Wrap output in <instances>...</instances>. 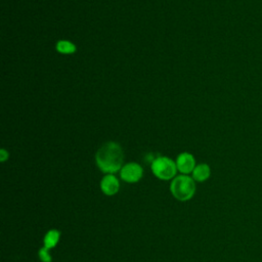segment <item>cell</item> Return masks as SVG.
<instances>
[{
  "instance_id": "3",
  "label": "cell",
  "mask_w": 262,
  "mask_h": 262,
  "mask_svg": "<svg viewBox=\"0 0 262 262\" xmlns=\"http://www.w3.org/2000/svg\"><path fill=\"white\" fill-rule=\"evenodd\" d=\"M151 168L154 175L162 180L172 179L177 171L176 162L168 157H158L154 159Z\"/></svg>"
},
{
  "instance_id": "6",
  "label": "cell",
  "mask_w": 262,
  "mask_h": 262,
  "mask_svg": "<svg viewBox=\"0 0 262 262\" xmlns=\"http://www.w3.org/2000/svg\"><path fill=\"white\" fill-rule=\"evenodd\" d=\"M120 183L113 174H107L101 181V190L107 196H114L119 192Z\"/></svg>"
},
{
  "instance_id": "5",
  "label": "cell",
  "mask_w": 262,
  "mask_h": 262,
  "mask_svg": "<svg viewBox=\"0 0 262 262\" xmlns=\"http://www.w3.org/2000/svg\"><path fill=\"white\" fill-rule=\"evenodd\" d=\"M176 166L177 170L180 171L182 174L186 175L193 173L194 169L196 168L195 157L190 153H181L176 159Z\"/></svg>"
},
{
  "instance_id": "4",
  "label": "cell",
  "mask_w": 262,
  "mask_h": 262,
  "mask_svg": "<svg viewBox=\"0 0 262 262\" xmlns=\"http://www.w3.org/2000/svg\"><path fill=\"white\" fill-rule=\"evenodd\" d=\"M120 175L125 182L135 183L141 179L143 175V169L139 164L135 162L128 163L122 167V169L120 170Z\"/></svg>"
},
{
  "instance_id": "2",
  "label": "cell",
  "mask_w": 262,
  "mask_h": 262,
  "mask_svg": "<svg viewBox=\"0 0 262 262\" xmlns=\"http://www.w3.org/2000/svg\"><path fill=\"white\" fill-rule=\"evenodd\" d=\"M170 191L173 197L178 201H189L196 193L195 179L185 174L179 175L172 180Z\"/></svg>"
},
{
  "instance_id": "11",
  "label": "cell",
  "mask_w": 262,
  "mask_h": 262,
  "mask_svg": "<svg viewBox=\"0 0 262 262\" xmlns=\"http://www.w3.org/2000/svg\"><path fill=\"white\" fill-rule=\"evenodd\" d=\"M8 156H9L8 152H6L4 148H2L1 151H0V161H1V162L6 161L8 159Z\"/></svg>"
},
{
  "instance_id": "1",
  "label": "cell",
  "mask_w": 262,
  "mask_h": 262,
  "mask_svg": "<svg viewBox=\"0 0 262 262\" xmlns=\"http://www.w3.org/2000/svg\"><path fill=\"white\" fill-rule=\"evenodd\" d=\"M123 161V148L115 141H108L104 143L96 155L98 167L106 174H114L121 170Z\"/></svg>"
},
{
  "instance_id": "10",
  "label": "cell",
  "mask_w": 262,
  "mask_h": 262,
  "mask_svg": "<svg viewBox=\"0 0 262 262\" xmlns=\"http://www.w3.org/2000/svg\"><path fill=\"white\" fill-rule=\"evenodd\" d=\"M38 256L42 262H51L52 261V258L49 254V249H47L45 247H43L39 250Z\"/></svg>"
},
{
  "instance_id": "8",
  "label": "cell",
  "mask_w": 262,
  "mask_h": 262,
  "mask_svg": "<svg viewBox=\"0 0 262 262\" xmlns=\"http://www.w3.org/2000/svg\"><path fill=\"white\" fill-rule=\"evenodd\" d=\"M60 238H61V233L59 231H57V230L48 231L46 233V235L44 236V240H43L44 247L49 249V250L54 248L59 243Z\"/></svg>"
},
{
  "instance_id": "9",
  "label": "cell",
  "mask_w": 262,
  "mask_h": 262,
  "mask_svg": "<svg viewBox=\"0 0 262 262\" xmlns=\"http://www.w3.org/2000/svg\"><path fill=\"white\" fill-rule=\"evenodd\" d=\"M57 50L62 54H73L77 51V47L69 40H60L55 45Z\"/></svg>"
},
{
  "instance_id": "7",
  "label": "cell",
  "mask_w": 262,
  "mask_h": 262,
  "mask_svg": "<svg viewBox=\"0 0 262 262\" xmlns=\"http://www.w3.org/2000/svg\"><path fill=\"white\" fill-rule=\"evenodd\" d=\"M211 174L210 167L207 164H199L196 166V168L193 171V178L196 181L203 182L205 180H207Z\"/></svg>"
}]
</instances>
